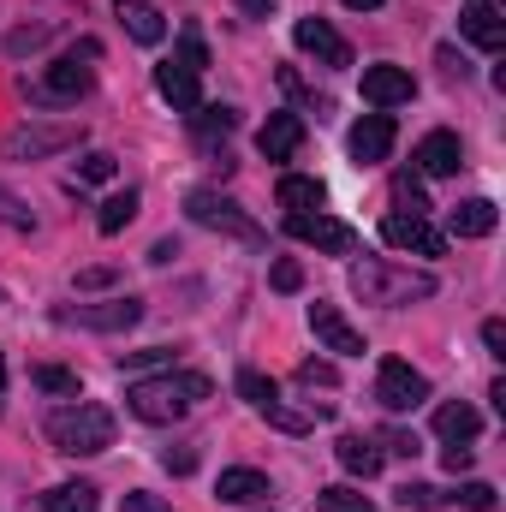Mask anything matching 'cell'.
<instances>
[{
	"label": "cell",
	"mask_w": 506,
	"mask_h": 512,
	"mask_svg": "<svg viewBox=\"0 0 506 512\" xmlns=\"http://www.w3.org/2000/svg\"><path fill=\"white\" fill-rule=\"evenodd\" d=\"M483 346H489V358H506V322H501V316H489V322H483Z\"/></svg>",
	"instance_id": "b9f144b4"
},
{
	"label": "cell",
	"mask_w": 506,
	"mask_h": 512,
	"mask_svg": "<svg viewBox=\"0 0 506 512\" xmlns=\"http://www.w3.org/2000/svg\"><path fill=\"white\" fill-rule=\"evenodd\" d=\"M417 96V78L405 66H364V102L370 108H399Z\"/></svg>",
	"instance_id": "5bb4252c"
},
{
	"label": "cell",
	"mask_w": 506,
	"mask_h": 512,
	"mask_svg": "<svg viewBox=\"0 0 506 512\" xmlns=\"http://www.w3.org/2000/svg\"><path fill=\"white\" fill-rule=\"evenodd\" d=\"M48 441H54V453H66V459H96V453L114 447V417H108L102 405H90V399L60 405V411L48 417Z\"/></svg>",
	"instance_id": "3957f363"
},
{
	"label": "cell",
	"mask_w": 506,
	"mask_h": 512,
	"mask_svg": "<svg viewBox=\"0 0 506 512\" xmlns=\"http://www.w3.org/2000/svg\"><path fill=\"white\" fill-rule=\"evenodd\" d=\"M435 435L453 447V441H477L483 435V411L477 405H465V399H447V405H435Z\"/></svg>",
	"instance_id": "ffe728a7"
},
{
	"label": "cell",
	"mask_w": 506,
	"mask_h": 512,
	"mask_svg": "<svg viewBox=\"0 0 506 512\" xmlns=\"http://www.w3.org/2000/svg\"><path fill=\"white\" fill-rule=\"evenodd\" d=\"M316 512H376V507H370V495H358L346 483H328V489H316Z\"/></svg>",
	"instance_id": "4316f807"
},
{
	"label": "cell",
	"mask_w": 506,
	"mask_h": 512,
	"mask_svg": "<svg viewBox=\"0 0 506 512\" xmlns=\"http://www.w3.org/2000/svg\"><path fill=\"white\" fill-rule=\"evenodd\" d=\"M185 215H191L197 227H209V233H227V239H239V245H268V233L256 227L251 215H245L233 197L209 191V185H197V191L185 197Z\"/></svg>",
	"instance_id": "5b68a950"
},
{
	"label": "cell",
	"mask_w": 506,
	"mask_h": 512,
	"mask_svg": "<svg viewBox=\"0 0 506 512\" xmlns=\"http://www.w3.org/2000/svg\"><path fill=\"white\" fill-rule=\"evenodd\" d=\"M298 382L304 387H334L340 382V370H334L328 358H304V364H298Z\"/></svg>",
	"instance_id": "d590c367"
},
{
	"label": "cell",
	"mask_w": 506,
	"mask_h": 512,
	"mask_svg": "<svg viewBox=\"0 0 506 512\" xmlns=\"http://www.w3.org/2000/svg\"><path fill=\"white\" fill-rule=\"evenodd\" d=\"M459 36H465V42H477L483 54H501V48H506V18L489 6V0H471V6L459 12Z\"/></svg>",
	"instance_id": "9a60e30c"
},
{
	"label": "cell",
	"mask_w": 506,
	"mask_h": 512,
	"mask_svg": "<svg viewBox=\"0 0 506 512\" xmlns=\"http://www.w3.org/2000/svg\"><path fill=\"white\" fill-rule=\"evenodd\" d=\"M399 507H417V512L447 507V489H435V483H405V489H399Z\"/></svg>",
	"instance_id": "836d02e7"
},
{
	"label": "cell",
	"mask_w": 506,
	"mask_h": 512,
	"mask_svg": "<svg viewBox=\"0 0 506 512\" xmlns=\"http://www.w3.org/2000/svg\"><path fill=\"white\" fill-rule=\"evenodd\" d=\"M286 233L298 239V245H316L322 256H352L358 251V233L346 227V221H334V215H286Z\"/></svg>",
	"instance_id": "ba28073f"
},
{
	"label": "cell",
	"mask_w": 506,
	"mask_h": 512,
	"mask_svg": "<svg viewBox=\"0 0 506 512\" xmlns=\"http://www.w3.org/2000/svg\"><path fill=\"white\" fill-rule=\"evenodd\" d=\"M298 143H304V120H298V114H268V126L256 131V149H262L268 161H292Z\"/></svg>",
	"instance_id": "ac0fdd59"
},
{
	"label": "cell",
	"mask_w": 506,
	"mask_h": 512,
	"mask_svg": "<svg viewBox=\"0 0 506 512\" xmlns=\"http://www.w3.org/2000/svg\"><path fill=\"white\" fill-rule=\"evenodd\" d=\"M274 197H280V209H292V215H310V209H322L328 185H322V179H310V173H286V179L274 185Z\"/></svg>",
	"instance_id": "cb8c5ba5"
},
{
	"label": "cell",
	"mask_w": 506,
	"mask_h": 512,
	"mask_svg": "<svg viewBox=\"0 0 506 512\" xmlns=\"http://www.w3.org/2000/svg\"><path fill=\"white\" fill-rule=\"evenodd\" d=\"M114 280H120V268L96 262V268H84V274H78V292H102V286H114Z\"/></svg>",
	"instance_id": "60d3db41"
},
{
	"label": "cell",
	"mask_w": 506,
	"mask_h": 512,
	"mask_svg": "<svg viewBox=\"0 0 506 512\" xmlns=\"http://www.w3.org/2000/svg\"><path fill=\"white\" fill-rule=\"evenodd\" d=\"M239 399L245 405H268V399H280V387H274V376H262V370H239Z\"/></svg>",
	"instance_id": "f546056e"
},
{
	"label": "cell",
	"mask_w": 506,
	"mask_h": 512,
	"mask_svg": "<svg viewBox=\"0 0 506 512\" xmlns=\"http://www.w3.org/2000/svg\"><path fill=\"white\" fill-rule=\"evenodd\" d=\"M352 292H358L364 304L399 310V304H423V298H435V274H423V268H399V262H387V256H364V262H352Z\"/></svg>",
	"instance_id": "7a4b0ae2"
},
{
	"label": "cell",
	"mask_w": 506,
	"mask_h": 512,
	"mask_svg": "<svg viewBox=\"0 0 506 512\" xmlns=\"http://www.w3.org/2000/svg\"><path fill=\"white\" fill-rule=\"evenodd\" d=\"M429 179H453L459 167H465V143L453 137V131H429L423 143H417V155H411Z\"/></svg>",
	"instance_id": "2e32d148"
},
{
	"label": "cell",
	"mask_w": 506,
	"mask_h": 512,
	"mask_svg": "<svg viewBox=\"0 0 506 512\" xmlns=\"http://www.w3.org/2000/svg\"><path fill=\"white\" fill-rule=\"evenodd\" d=\"M268 280H274V292H298V286H304V268H298V262H292V256H280V262H274V274H268Z\"/></svg>",
	"instance_id": "ab89813d"
},
{
	"label": "cell",
	"mask_w": 506,
	"mask_h": 512,
	"mask_svg": "<svg viewBox=\"0 0 506 512\" xmlns=\"http://www.w3.org/2000/svg\"><path fill=\"white\" fill-rule=\"evenodd\" d=\"M376 447L399 453V459H417V453H423V441H417L411 429H381V435H376Z\"/></svg>",
	"instance_id": "e575fe53"
},
{
	"label": "cell",
	"mask_w": 506,
	"mask_h": 512,
	"mask_svg": "<svg viewBox=\"0 0 506 512\" xmlns=\"http://www.w3.org/2000/svg\"><path fill=\"white\" fill-rule=\"evenodd\" d=\"M0 227H12V233H36V215H30V203H24V197H12L6 185H0Z\"/></svg>",
	"instance_id": "f1b7e54d"
},
{
	"label": "cell",
	"mask_w": 506,
	"mask_h": 512,
	"mask_svg": "<svg viewBox=\"0 0 506 512\" xmlns=\"http://www.w3.org/2000/svg\"><path fill=\"white\" fill-rule=\"evenodd\" d=\"M48 36H54L48 24H30V30H12V36H6V54H30V48H42Z\"/></svg>",
	"instance_id": "f35d334b"
},
{
	"label": "cell",
	"mask_w": 506,
	"mask_h": 512,
	"mask_svg": "<svg viewBox=\"0 0 506 512\" xmlns=\"http://www.w3.org/2000/svg\"><path fill=\"white\" fill-rule=\"evenodd\" d=\"M346 149H352L358 167L387 161V155H393V114H364V120L352 126V137H346Z\"/></svg>",
	"instance_id": "4fadbf2b"
},
{
	"label": "cell",
	"mask_w": 506,
	"mask_h": 512,
	"mask_svg": "<svg viewBox=\"0 0 506 512\" xmlns=\"http://www.w3.org/2000/svg\"><path fill=\"white\" fill-rule=\"evenodd\" d=\"M0 405H6V352H0Z\"/></svg>",
	"instance_id": "c3c4849f"
},
{
	"label": "cell",
	"mask_w": 506,
	"mask_h": 512,
	"mask_svg": "<svg viewBox=\"0 0 506 512\" xmlns=\"http://www.w3.org/2000/svg\"><path fill=\"white\" fill-rule=\"evenodd\" d=\"M155 90L179 108V114H191V108H203V84H197V72H185L179 60H161L155 66Z\"/></svg>",
	"instance_id": "e0dca14e"
},
{
	"label": "cell",
	"mask_w": 506,
	"mask_h": 512,
	"mask_svg": "<svg viewBox=\"0 0 506 512\" xmlns=\"http://www.w3.org/2000/svg\"><path fill=\"white\" fill-rule=\"evenodd\" d=\"M126 512H167L161 501H149V495H126Z\"/></svg>",
	"instance_id": "f6af8a7d"
},
{
	"label": "cell",
	"mask_w": 506,
	"mask_h": 512,
	"mask_svg": "<svg viewBox=\"0 0 506 512\" xmlns=\"http://www.w3.org/2000/svg\"><path fill=\"white\" fill-rule=\"evenodd\" d=\"M292 42H298L310 60H322V66H352V42H346L328 18H298V24H292Z\"/></svg>",
	"instance_id": "9c48e42d"
},
{
	"label": "cell",
	"mask_w": 506,
	"mask_h": 512,
	"mask_svg": "<svg viewBox=\"0 0 506 512\" xmlns=\"http://www.w3.org/2000/svg\"><path fill=\"white\" fill-rule=\"evenodd\" d=\"M114 18L126 24V36H131V42H143V48H155V42L167 36V18H161L149 0H120V6H114Z\"/></svg>",
	"instance_id": "44dd1931"
},
{
	"label": "cell",
	"mask_w": 506,
	"mask_h": 512,
	"mask_svg": "<svg viewBox=\"0 0 506 512\" xmlns=\"http://www.w3.org/2000/svg\"><path fill=\"white\" fill-rule=\"evenodd\" d=\"M108 179H114V155L108 149H90L78 161V185H108Z\"/></svg>",
	"instance_id": "d6a6232c"
},
{
	"label": "cell",
	"mask_w": 506,
	"mask_h": 512,
	"mask_svg": "<svg viewBox=\"0 0 506 512\" xmlns=\"http://www.w3.org/2000/svg\"><path fill=\"white\" fill-rule=\"evenodd\" d=\"M42 512H96V489L90 483H60L42 495Z\"/></svg>",
	"instance_id": "484cf974"
},
{
	"label": "cell",
	"mask_w": 506,
	"mask_h": 512,
	"mask_svg": "<svg viewBox=\"0 0 506 512\" xmlns=\"http://www.w3.org/2000/svg\"><path fill=\"white\" fill-rule=\"evenodd\" d=\"M137 209H143V197H137V191H114V197H108V203H102V215H96V227H102V233H108V239H114V233H126L131 221H137Z\"/></svg>",
	"instance_id": "d4e9b609"
},
{
	"label": "cell",
	"mask_w": 506,
	"mask_h": 512,
	"mask_svg": "<svg viewBox=\"0 0 506 512\" xmlns=\"http://www.w3.org/2000/svg\"><path fill=\"white\" fill-rule=\"evenodd\" d=\"M340 6H352V12H376L381 0H340Z\"/></svg>",
	"instance_id": "7dc6e473"
},
{
	"label": "cell",
	"mask_w": 506,
	"mask_h": 512,
	"mask_svg": "<svg viewBox=\"0 0 506 512\" xmlns=\"http://www.w3.org/2000/svg\"><path fill=\"white\" fill-rule=\"evenodd\" d=\"M447 501H453V507H471V512H495L501 507V495H495L489 483H465V489H453Z\"/></svg>",
	"instance_id": "1f68e13d"
},
{
	"label": "cell",
	"mask_w": 506,
	"mask_h": 512,
	"mask_svg": "<svg viewBox=\"0 0 506 512\" xmlns=\"http://www.w3.org/2000/svg\"><path fill=\"white\" fill-rule=\"evenodd\" d=\"M0 304H6V286H0Z\"/></svg>",
	"instance_id": "681fc988"
},
{
	"label": "cell",
	"mask_w": 506,
	"mask_h": 512,
	"mask_svg": "<svg viewBox=\"0 0 506 512\" xmlns=\"http://www.w3.org/2000/svg\"><path fill=\"white\" fill-rule=\"evenodd\" d=\"M239 12H245V18H268V12H274V0H239Z\"/></svg>",
	"instance_id": "ee69618b"
},
{
	"label": "cell",
	"mask_w": 506,
	"mask_h": 512,
	"mask_svg": "<svg viewBox=\"0 0 506 512\" xmlns=\"http://www.w3.org/2000/svg\"><path fill=\"white\" fill-rule=\"evenodd\" d=\"M173 352L167 346H149V352H126V370H143V364H167Z\"/></svg>",
	"instance_id": "7bdbcfd3"
},
{
	"label": "cell",
	"mask_w": 506,
	"mask_h": 512,
	"mask_svg": "<svg viewBox=\"0 0 506 512\" xmlns=\"http://www.w3.org/2000/svg\"><path fill=\"white\" fill-rule=\"evenodd\" d=\"M30 382L42 387V393H66V399H78V376H72V370H60V364H36V370H30Z\"/></svg>",
	"instance_id": "4dcf8cb0"
},
{
	"label": "cell",
	"mask_w": 506,
	"mask_h": 512,
	"mask_svg": "<svg viewBox=\"0 0 506 512\" xmlns=\"http://www.w3.org/2000/svg\"><path fill=\"white\" fill-rule=\"evenodd\" d=\"M84 126H12L0 155L6 161H42V155H60V149H78Z\"/></svg>",
	"instance_id": "8992f818"
},
{
	"label": "cell",
	"mask_w": 506,
	"mask_h": 512,
	"mask_svg": "<svg viewBox=\"0 0 506 512\" xmlns=\"http://www.w3.org/2000/svg\"><path fill=\"white\" fill-rule=\"evenodd\" d=\"M381 239H387L393 251H417V256L447 251V233H435L423 215H387V221H381Z\"/></svg>",
	"instance_id": "8fae6325"
},
{
	"label": "cell",
	"mask_w": 506,
	"mask_h": 512,
	"mask_svg": "<svg viewBox=\"0 0 506 512\" xmlns=\"http://www.w3.org/2000/svg\"><path fill=\"white\" fill-rule=\"evenodd\" d=\"M173 256H179V245H173V239H161V245L149 251V262H173Z\"/></svg>",
	"instance_id": "bcb514c9"
},
{
	"label": "cell",
	"mask_w": 506,
	"mask_h": 512,
	"mask_svg": "<svg viewBox=\"0 0 506 512\" xmlns=\"http://www.w3.org/2000/svg\"><path fill=\"white\" fill-rule=\"evenodd\" d=\"M233 126H239L233 108H191V131H197V137H227Z\"/></svg>",
	"instance_id": "83f0119b"
},
{
	"label": "cell",
	"mask_w": 506,
	"mask_h": 512,
	"mask_svg": "<svg viewBox=\"0 0 506 512\" xmlns=\"http://www.w3.org/2000/svg\"><path fill=\"white\" fill-rule=\"evenodd\" d=\"M376 399L387 405V411H417V405L429 399V376H423V370H411L405 358H381Z\"/></svg>",
	"instance_id": "52a82bcc"
},
{
	"label": "cell",
	"mask_w": 506,
	"mask_h": 512,
	"mask_svg": "<svg viewBox=\"0 0 506 512\" xmlns=\"http://www.w3.org/2000/svg\"><path fill=\"white\" fill-rule=\"evenodd\" d=\"M72 322L78 328H90V334H126L143 322V298H108V304H78L72 310Z\"/></svg>",
	"instance_id": "7c38bea8"
},
{
	"label": "cell",
	"mask_w": 506,
	"mask_h": 512,
	"mask_svg": "<svg viewBox=\"0 0 506 512\" xmlns=\"http://www.w3.org/2000/svg\"><path fill=\"white\" fill-rule=\"evenodd\" d=\"M334 459H340V465H346L352 477H364V483H370V477L381 471V447H376V435H340V441H334Z\"/></svg>",
	"instance_id": "603a6c76"
},
{
	"label": "cell",
	"mask_w": 506,
	"mask_h": 512,
	"mask_svg": "<svg viewBox=\"0 0 506 512\" xmlns=\"http://www.w3.org/2000/svg\"><path fill=\"white\" fill-rule=\"evenodd\" d=\"M90 60H102V42L84 36L78 48H66V54L30 84V102H42V108H66V102H78V96L96 84V66H90Z\"/></svg>",
	"instance_id": "277c9868"
},
{
	"label": "cell",
	"mask_w": 506,
	"mask_h": 512,
	"mask_svg": "<svg viewBox=\"0 0 506 512\" xmlns=\"http://www.w3.org/2000/svg\"><path fill=\"white\" fill-rule=\"evenodd\" d=\"M215 387H209V376H137V382L126 387V411L137 417V423H179L197 399H209Z\"/></svg>",
	"instance_id": "6da1fadb"
},
{
	"label": "cell",
	"mask_w": 506,
	"mask_h": 512,
	"mask_svg": "<svg viewBox=\"0 0 506 512\" xmlns=\"http://www.w3.org/2000/svg\"><path fill=\"white\" fill-rule=\"evenodd\" d=\"M501 227V209L489 203V197H471V203H459L453 215H447V233L453 239H489Z\"/></svg>",
	"instance_id": "d6986e66"
},
{
	"label": "cell",
	"mask_w": 506,
	"mask_h": 512,
	"mask_svg": "<svg viewBox=\"0 0 506 512\" xmlns=\"http://www.w3.org/2000/svg\"><path fill=\"white\" fill-rule=\"evenodd\" d=\"M173 60H179V66H185V72H197V78H203V72H209V48H203V42H197V36H179V54H173Z\"/></svg>",
	"instance_id": "8d00e7d4"
},
{
	"label": "cell",
	"mask_w": 506,
	"mask_h": 512,
	"mask_svg": "<svg viewBox=\"0 0 506 512\" xmlns=\"http://www.w3.org/2000/svg\"><path fill=\"white\" fill-rule=\"evenodd\" d=\"M215 495H221L227 507H251V501H268V477L251 471V465H233V471H221Z\"/></svg>",
	"instance_id": "7402d4cb"
},
{
	"label": "cell",
	"mask_w": 506,
	"mask_h": 512,
	"mask_svg": "<svg viewBox=\"0 0 506 512\" xmlns=\"http://www.w3.org/2000/svg\"><path fill=\"white\" fill-rule=\"evenodd\" d=\"M393 197H399L411 215H429V197H423V185H417L411 173H399V179H393Z\"/></svg>",
	"instance_id": "74e56055"
},
{
	"label": "cell",
	"mask_w": 506,
	"mask_h": 512,
	"mask_svg": "<svg viewBox=\"0 0 506 512\" xmlns=\"http://www.w3.org/2000/svg\"><path fill=\"white\" fill-rule=\"evenodd\" d=\"M310 328H316L322 352H340V358H364V352H370V346H364V334H358V328H352L334 304H322V298L310 304Z\"/></svg>",
	"instance_id": "30bf717a"
}]
</instances>
